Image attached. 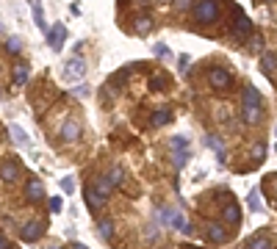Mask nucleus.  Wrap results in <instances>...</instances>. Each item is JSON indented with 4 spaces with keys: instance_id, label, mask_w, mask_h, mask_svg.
I'll return each mask as SVG.
<instances>
[{
    "instance_id": "f257e3e1",
    "label": "nucleus",
    "mask_w": 277,
    "mask_h": 249,
    "mask_svg": "<svg viewBox=\"0 0 277 249\" xmlns=\"http://www.w3.org/2000/svg\"><path fill=\"white\" fill-rule=\"evenodd\" d=\"M191 14H194V19H197L200 25H211V22L219 19L222 6H219V0H200V3L191 9Z\"/></svg>"
},
{
    "instance_id": "f03ea898",
    "label": "nucleus",
    "mask_w": 277,
    "mask_h": 249,
    "mask_svg": "<svg viewBox=\"0 0 277 249\" xmlns=\"http://www.w3.org/2000/svg\"><path fill=\"white\" fill-rule=\"evenodd\" d=\"M208 83H211V89H216V92H227L233 86V75L225 66H214V70L208 72Z\"/></svg>"
},
{
    "instance_id": "7ed1b4c3",
    "label": "nucleus",
    "mask_w": 277,
    "mask_h": 249,
    "mask_svg": "<svg viewBox=\"0 0 277 249\" xmlns=\"http://www.w3.org/2000/svg\"><path fill=\"white\" fill-rule=\"evenodd\" d=\"M169 147H172V152H175V166H178V169H183L186 161H188V144H186V139L183 136H175V139H169Z\"/></svg>"
},
{
    "instance_id": "20e7f679",
    "label": "nucleus",
    "mask_w": 277,
    "mask_h": 249,
    "mask_svg": "<svg viewBox=\"0 0 277 249\" xmlns=\"http://www.w3.org/2000/svg\"><path fill=\"white\" fill-rule=\"evenodd\" d=\"M42 233H45V221H25L23 224V230H19V235H23V241L25 244H33V241H39L42 238Z\"/></svg>"
},
{
    "instance_id": "39448f33",
    "label": "nucleus",
    "mask_w": 277,
    "mask_h": 249,
    "mask_svg": "<svg viewBox=\"0 0 277 249\" xmlns=\"http://www.w3.org/2000/svg\"><path fill=\"white\" fill-rule=\"evenodd\" d=\"M86 75V64H83V58H70V61L64 64V78L67 80H80Z\"/></svg>"
},
{
    "instance_id": "423d86ee",
    "label": "nucleus",
    "mask_w": 277,
    "mask_h": 249,
    "mask_svg": "<svg viewBox=\"0 0 277 249\" xmlns=\"http://www.w3.org/2000/svg\"><path fill=\"white\" fill-rule=\"evenodd\" d=\"M17 177H19V164L14 158L3 161V164H0V180H3V183H14Z\"/></svg>"
},
{
    "instance_id": "0eeeda50",
    "label": "nucleus",
    "mask_w": 277,
    "mask_h": 249,
    "mask_svg": "<svg viewBox=\"0 0 277 249\" xmlns=\"http://www.w3.org/2000/svg\"><path fill=\"white\" fill-rule=\"evenodd\" d=\"M64 39H67V28H64L61 22L53 25V28H47V44H50L53 50H61Z\"/></svg>"
},
{
    "instance_id": "6e6552de",
    "label": "nucleus",
    "mask_w": 277,
    "mask_h": 249,
    "mask_svg": "<svg viewBox=\"0 0 277 249\" xmlns=\"http://www.w3.org/2000/svg\"><path fill=\"white\" fill-rule=\"evenodd\" d=\"M25 199H28V202H42L45 199V186L39 183L36 177H31L28 183H25Z\"/></svg>"
},
{
    "instance_id": "1a4fd4ad",
    "label": "nucleus",
    "mask_w": 277,
    "mask_h": 249,
    "mask_svg": "<svg viewBox=\"0 0 277 249\" xmlns=\"http://www.w3.org/2000/svg\"><path fill=\"white\" fill-rule=\"evenodd\" d=\"M227 238H230V233H227V224L216 221V224L208 227V241H211V244H225Z\"/></svg>"
},
{
    "instance_id": "9d476101",
    "label": "nucleus",
    "mask_w": 277,
    "mask_h": 249,
    "mask_svg": "<svg viewBox=\"0 0 277 249\" xmlns=\"http://www.w3.org/2000/svg\"><path fill=\"white\" fill-rule=\"evenodd\" d=\"M233 14H236V36L239 39H244L249 31H252V22L247 19V14L241 9H233Z\"/></svg>"
},
{
    "instance_id": "9b49d317",
    "label": "nucleus",
    "mask_w": 277,
    "mask_h": 249,
    "mask_svg": "<svg viewBox=\"0 0 277 249\" xmlns=\"http://www.w3.org/2000/svg\"><path fill=\"white\" fill-rule=\"evenodd\" d=\"M241 105H249V108H261V92L255 89L252 83L244 86V97H241Z\"/></svg>"
},
{
    "instance_id": "f8f14e48",
    "label": "nucleus",
    "mask_w": 277,
    "mask_h": 249,
    "mask_svg": "<svg viewBox=\"0 0 277 249\" xmlns=\"http://www.w3.org/2000/svg\"><path fill=\"white\" fill-rule=\"evenodd\" d=\"M222 219H225V224H239L241 221V208L236 202H227L222 208Z\"/></svg>"
},
{
    "instance_id": "ddd939ff",
    "label": "nucleus",
    "mask_w": 277,
    "mask_h": 249,
    "mask_svg": "<svg viewBox=\"0 0 277 249\" xmlns=\"http://www.w3.org/2000/svg\"><path fill=\"white\" fill-rule=\"evenodd\" d=\"M78 136H80V125L72 122V119H67L64 127H61V139H64V141H75Z\"/></svg>"
},
{
    "instance_id": "4468645a",
    "label": "nucleus",
    "mask_w": 277,
    "mask_h": 249,
    "mask_svg": "<svg viewBox=\"0 0 277 249\" xmlns=\"http://www.w3.org/2000/svg\"><path fill=\"white\" fill-rule=\"evenodd\" d=\"M92 188H94V191H97L103 199H108V197H111V191H114L117 186H114L108 177H100V180H94V186H92Z\"/></svg>"
},
{
    "instance_id": "2eb2a0df",
    "label": "nucleus",
    "mask_w": 277,
    "mask_h": 249,
    "mask_svg": "<svg viewBox=\"0 0 277 249\" xmlns=\"http://www.w3.org/2000/svg\"><path fill=\"white\" fill-rule=\"evenodd\" d=\"M261 70L266 72V75H272V72L277 70V56H274V53L263 50V56H261Z\"/></svg>"
},
{
    "instance_id": "dca6fc26",
    "label": "nucleus",
    "mask_w": 277,
    "mask_h": 249,
    "mask_svg": "<svg viewBox=\"0 0 277 249\" xmlns=\"http://www.w3.org/2000/svg\"><path fill=\"white\" fill-rule=\"evenodd\" d=\"M9 136H11V141H14L17 147H28V136H25V130L19 125H11L9 127Z\"/></svg>"
},
{
    "instance_id": "f3484780",
    "label": "nucleus",
    "mask_w": 277,
    "mask_h": 249,
    "mask_svg": "<svg viewBox=\"0 0 277 249\" xmlns=\"http://www.w3.org/2000/svg\"><path fill=\"white\" fill-rule=\"evenodd\" d=\"M169 119H172V111H169V108H158V111L153 114L150 125H153V127H161V125H166V122H169Z\"/></svg>"
},
{
    "instance_id": "a211bd4d",
    "label": "nucleus",
    "mask_w": 277,
    "mask_h": 249,
    "mask_svg": "<svg viewBox=\"0 0 277 249\" xmlns=\"http://www.w3.org/2000/svg\"><path fill=\"white\" fill-rule=\"evenodd\" d=\"M247 246H252V249H272V238H269V235H252V238L247 241Z\"/></svg>"
},
{
    "instance_id": "6ab92c4d",
    "label": "nucleus",
    "mask_w": 277,
    "mask_h": 249,
    "mask_svg": "<svg viewBox=\"0 0 277 249\" xmlns=\"http://www.w3.org/2000/svg\"><path fill=\"white\" fill-rule=\"evenodd\" d=\"M11 72H14V86H25V83H28V64H17Z\"/></svg>"
},
{
    "instance_id": "aec40b11",
    "label": "nucleus",
    "mask_w": 277,
    "mask_h": 249,
    "mask_svg": "<svg viewBox=\"0 0 277 249\" xmlns=\"http://www.w3.org/2000/svg\"><path fill=\"white\" fill-rule=\"evenodd\" d=\"M83 199H86V205H89V208H100V205H103L105 202V199L103 197H100V194L97 191H94V188L89 186V188H86V191H83Z\"/></svg>"
},
{
    "instance_id": "412c9836",
    "label": "nucleus",
    "mask_w": 277,
    "mask_h": 249,
    "mask_svg": "<svg viewBox=\"0 0 277 249\" xmlns=\"http://www.w3.org/2000/svg\"><path fill=\"white\" fill-rule=\"evenodd\" d=\"M97 230H100V235H103V241H111L114 238V221L111 219H100Z\"/></svg>"
},
{
    "instance_id": "4be33fe9",
    "label": "nucleus",
    "mask_w": 277,
    "mask_h": 249,
    "mask_svg": "<svg viewBox=\"0 0 277 249\" xmlns=\"http://www.w3.org/2000/svg\"><path fill=\"white\" fill-rule=\"evenodd\" d=\"M241 117H244L247 125H255L261 119V108H249V105H241Z\"/></svg>"
},
{
    "instance_id": "5701e85b",
    "label": "nucleus",
    "mask_w": 277,
    "mask_h": 249,
    "mask_svg": "<svg viewBox=\"0 0 277 249\" xmlns=\"http://www.w3.org/2000/svg\"><path fill=\"white\" fill-rule=\"evenodd\" d=\"M33 19H36V28L47 33V22H45V14H42V6H39V0H33Z\"/></svg>"
},
{
    "instance_id": "b1692460",
    "label": "nucleus",
    "mask_w": 277,
    "mask_h": 249,
    "mask_svg": "<svg viewBox=\"0 0 277 249\" xmlns=\"http://www.w3.org/2000/svg\"><path fill=\"white\" fill-rule=\"evenodd\" d=\"M133 28H136V33H150L153 31V19L150 17H136L133 19Z\"/></svg>"
},
{
    "instance_id": "393cba45",
    "label": "nucleus",
    "mask_w": 277,
    "mask_h": 249,
    "mask_svg": "<svg viewBox=\"0 0 277 249\" xmlns=\"http://www.w3.org/2000/svg\"><path fill=\"white\" fill-rule=\"evenodd\" d=\"M208 147L216 152V158H219V161H225V147H222V141L216 136H208Z\"/></svg>"
},
{
    "instance_id": "a878e982",
    "label": "nucleus",
    "mask_w": 277,
    "mask_h": 249,
    "mask_svg": "<svg viewBox=\"0 0 277 249\" xmlns=\"http://www.w3.org/2000/svg\"><path fill=\"white\" fill-rule=\"evenodd\" d=\"M164 86H166V75H164V72H158V75L150 78V89H153V92H161Z\"/></svg>"
},
{
    "instance_id": "bb28decb",
    "label": "nucleus",
    "mask_w": 277,
    "mask_h": 249,
    "mask_svg": "<svg viewBox=\"0 0 277 249\" xmlns=\"http://www.w3.org/2000/svg\"><path fill=\"white\" fill-rule=\"evenodd\" d=\"M47 211H50V213H61L64 211V199L61 197H50V199H47Z\"/></svg>"
},
{
    "instance_id": "cd10ccee",
    "label": "nucleus",
    "mask_w": 277,
    "mask_h": 249,
    "mask_svg": "<svg viewBox=\"0 0 277 249\" xmlns=\"http://www.w3.org/2000/svg\"><path fill=\"white\" fill-rule=\"evenodd\" d=\"M172 224L178 227V230L183 233V235H191V224H188V221H186L183 216H180V213H178V216H175V221H172Z\"/></svg>"
},
{
    "instance_id": "c85d7f7f",
    "label": "nucleus",
    "mask_w": 277,
    "mask_h": 249,
    "mask_svg": "<svg viewBox=\"0 0 277 249\" xmlns=\"http://www.w3.org/2000/svg\"><path fill=\"white\" fill-rule=\"evenodd\" d=\"M175 216H178V213H175L172 208H161V211H158V219L164 221V224H172V221H175Z\"/></svg>"
},
{
    "instance_id": "c756f323",
    "label": "nucleus",
    "mask_w": 277,
    "mask_h": 249,
    "mask_svg": "<svg viewBox=\"0 0 277 249\" xmlns=\"http://www.w3.org/2000/svg\"><path fill=\"white\" fill-rule=\"evenodd\" d=\"M249 208H252V211H263V202H261L258 191H249Z\"/></svg>"
},
{
    "instance_id": "7c9ffc66",
    "label": "nucleus",
    "mask_w": 277,
    "mask_h": 249,
    "mask_svg": "<svg viewBox=\"0 0 277 249\" xmlns=\"http://www.w3.org/2000/svg\"><path fill=\"white\" fill-rule=\"evenodd\" d=\"M122 177H125V174H122V169H119V166H114L111 174H108V180H111L114 186H122Z\"/></svg>"
},
{
    "instance_id": "2f4dec72",
    "label": "nucleus",
    "mask_w": 277,
    "mask_h": 249,
    "mask_svg": "<svg viewBox=\"0 0 277 249\" xmlns=\"http://www.w3.org/2000/svg\"><path fill=\"white\" fill-rule=\"evenodd\" d=\"M6 47H9V53H14V56H17V53H19V47H23V42H19L17 36H11L9 42H6Z\"/></svg>"
},
{
    "instance_id": "473e14b6",
    "label": "nucleus",
    "mask_w": 277,
    "mask_h": 249,
    "mask_svg": "<svg viewBox=\"0 0 277 249\" xmlns=\"http://www.w3.org/2000/svg\"><path fill=\"white\" fill-rule=\"evenodd\" d=\"M261 47H263V36H261V33H255V39H252V50H255V53H263Z\"/></svg>"
},
{
    "instance_id": "72a5a7b5",
    "label": "nucleus",
    "mask_w": 277,
    "mask_h": 249,
    "mask_svg": "<svg viewBox=\"0 0 277 249\" xmlns=\"http://www.w3.org/2000/svg\"><path fill=\"white\" fill-rule=\"evenodd\" d=\"M153 53H155V56H169V47H166V44H155Z\"/></svg>"
},
{
    "instance_id": "f704fd0d",
    "label": "nucleus",
    "mask_w": 277,
    "mask_h": 249,
    "mask_svg": "<svg viewBox=\"0 0 277 249\" xmlns=\"http://www.w3.org/2000/svg\"><path fill=\"white\" fill-rule=\"evenodd\" d=\"M188 6H191V0H175V9L178 11H186Z\"/></svg>"
},
{
    "instance_id": "c9c22d12",
    "label": "nucleus",
    "mask_w": 277,
    "mask_h": 249,
    "mask_svg": "<svg viewBox=\"0 0 277 249\" xmlns=\"http://www.w3.org/2000/svg\"><path fill=\"white\" fill-rule=\"evenodd\" d=\"M263 152H266V147H263V144H255V150H252V155H255V158H258V161H261V158H263Z\"/></svg>"
},
{
    "instance_id": "e433bc0d",
    "label": "nucleus",
    "mask_w": 277,
    "mask_h": 249,
    "mask_svg": "<svg viewBox=\"0 0 277 249\" xmlns=\"http://www.w3.org/2000/svg\"><path fill=\"white\" fill-rule=\"evenodd\" d=\"M61 188H64L67 194H70L72 188H75V186H72V177H64V180H61Z\"/></svg>"
},
{
    "instance_id": "4c0bfd02",
    "label": "nucleus",
    "mask_w": 277,
    "mask_h": 249,
    "mask_svg": "<svg viewBox=\"0 0 277 249\" xmlns=\"http://www.w3.org/2000/svg\"><path fill=\"white\" fill-rule=\"evenodd\" d=\"M6 246H11V241L6 238V235H0V249H6Z\"/></svg>"
},
{
    "instance_id": "58836bf2",
    "label": "nucleus",
    "mask_w": 277,
    "mask_h": 249,
    "mask_svg": "<svg viewBox=\"0 0 277 249\" xmlns=\"http://www.w3.org/2000/svg\"><path fill=\"white\" fill-rule=\"evenodd\" d=\"M0 100H3V89H0Z\"/></svg>"
},
{
    "instance_id": "ea45409f",
    "label": "nucleus",
    "mask_w": 277,
    "mask_h": 249,
    "mask_svg": "<svg viewBox=\"0 0 277 249\" xmlns=\"http://www.w3.org/2000/svg\"><path fill=\"white\" fill-rule=\"evenodd\" d=\"M158 3H166V0H158Z\"/></svg>"
},
{
    "instance_id": "a19ab883",
    "label": "nucleus",
    "mask_w": 277,
    "mask_h": 249,
    "mask_svg": "<svg viewBox=\"0 0 277 249\" xmlns=\"http://www.w3.org/2000/svg\"><path fill=\"white\" fill-rule=\"evenodd\" d=\"M274 136H277V127H274Z\"/></svg>"
}]
</instances>
